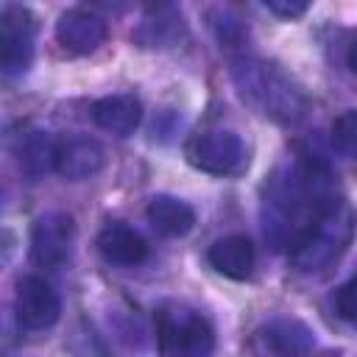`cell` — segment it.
<instances>
[{"label":"cell","instance_id":"9","mask_svg":"<svg viewBox=\"0 0 357 357\" xmlns=\"http://www.w3.org/2000/svg\"><path fill=\"white\" fill-rule=\"evenodd\" d=\"M109 36V25L89 8H67L56 22V39L70 53H92Z\"/></svg>","mask_w":357,"mask_h":357},{"label":"cell","instance_id":"13","mask_svg":"<svg viewBox=\"0 0 357 357\" xmlns=\"http://www.w3.org/2000/svg\"><path fill=\"white\" fill-rule=\"evenodd\" d=\"M206 259L218 273L229 279H245L254 271L257 254H254V243L245 234H226L209 245Z\"/></svg>","mask_w":357,"mask_h":357},{"label":"cell","instance_id":"2","mask_svg":"<svg viewBox=\"0 0 357 357\" xmlns=\"http://www.w3.org/2000/svg\"><path fill=\"white\" fill-rule=\"evenodd\" d=\"M357 234V209L346 198L329 201L290 243V262L296 271L315 273L343 257Z\"/></svg>","mask_w":357,"mask_h":357},{"label":"cell","instance_id":"6","mask_svg":"<svg viewBox=\"0 0 357 357\" xmlns=\"http://www.w3.org/2000/svg\"><path fill=\"white\" fill-rule=\"evenodd\" d=\"M75 245V220L67 212H45L31 229V259L42 268H59Z\"/></svg>","mask_w":357,"mask_h":357},{"label":"cell","instance_id":"3","mask_svg":"<svg viewBox=\"0 0 357 357\" xmlns=\"http://www.w3.org/2000/svg\"><path fill=\"white\" fill-rule=\"evenodd\" d=\"M187 162L201 170V173H209V176H220V178H231V176H240L245 167H248V151H245V142L234 134V131H226V128H215V131H204V134H195L187 148Z\"/></svg>","mask_w":357,"mask_h":357},{"label":"cell","instance_id":"20","mask_svg":"<svg viewBox=\"0 0 357 357\" xmlns=\"http://www.w3.org/2000/svg\"><path fill=\"white\" fill-rule=\"evenodd\" d=\"M349 67H351V73H357V42L349 47Z\"/></svg>","mask_w":357,"mask_h":357},{"label":"cell","instance_id":"7","mask_svg":"<svg viewBox=\"0 0 357 357\" xmlns=\"http://www.w3.org/2000/svg\"><path fill=\"white\" fill-rule=\"evenodd\" d=\"M14 312L25 329H47L61 315L59 293L42 276H22L14 293Z\"/></svg>","mask_w":357,"mask_h":357},{"label":"cell","instance_id":"10","mask_svg":"<svg viewBox=\"0 0 357 357\" xmlns=\"http://www.w3.org/2000/svg\"><path fill=\"white\" fill-rule=\"evenodd\" d=\"M92 114V123L114 137H128L137 131L139 120H142V103L134 98V95H106V98H98L89 109Z\"/></svg>","mask_w":357,"mask_h":357},{"label":"cell","instance_id":"11","mask_svg":"<svg viewBox=\"0 0 357 357\" xmlns=\"http://www.w3.org/2000/svg\"><path fill=\"white\" fill-rule=\"evenodd\" d=\"M262 340L276 357H307L315 349V332L298 318H273L262 326Z\"/></svg>","mask_w":357,"mask_h":357},{"label":"cell","instance_id":"12","mask_svg":"<svg viewBox=\"0 0 357 357\" xmlns=\"http://www.w3.org/2000/svg\"><path fill=\"white\" fill-rule=\"evenodd\" d=\"M98 248H100L103 259H109L112 265H123V268H134L148 259L145 237L126 223H109L98 234Z\"/></svg>","mask_w":357,"mask_h":357},{"label":"cell","instance_id":"5","mask_svg":"<svg viewBox=\"0 0 357 357\" xmlns=\"http://www.w3.org/2000/svg\"><path fill=\"white\" fill-rule=\"evenodd\" d=\"M33 33L36 22L25 6H3L0 11V67L3 75L14 78L28 73L33 61Z\"/></svg>","mask_w":357,"mask_h":357},{"label":"cell","instance_id":"1","mask_svg":"<svg viewBox=\"0 0 357 357\" xmlns=\"http://www.w3.org/2000/svg\"><path fill=\"white\" fill-rule=\"evenodd\" d=\"M231 81L240 98L268 120L293 126L310 109V98L304 95V89L273 61L237 59L231 61Z\"/></svg>","mask_w":357,"mask_h":357},{"label":"cell","instance_id":"4","mask_svg":"<svg viewBox=\"0 0 357 357\" xmlns=\"http://www.w3.org/2000/svg\"><path fill=\"white\" fill-rule=\"evenodd\" d=\"M159 343L165 357H209L215 351V329L195 310L159 312Z\"/></svg>","mask_w":357,"mask_h":357},{"label":"cell","instance_id":"15","mask_svg":"<svg viewBox=\"0 0 357 357\" xmlns=\"http://www.w3.org/2000/svg\"><path fill=\"white\" fill-rule=\"evenodd\" d=\"M148 223L165 237H184L195 226V209L173 195H153L148 201Z\"/></svg>","mask_w":357,"mask_h":357},{"label":"cell","instance_id":"19","mask_svg":"<svg viewBox=\"0 0 357 357\" xmlns=\"http://www.w3.org/2000/svg\"><path fill=\"white\" fill-rule=\"evenodd\" d=\"M265 8H268L271 14H276V17H287V20H293V17H301L310 6H307L304 0H268Z\"/></svg>","mask_w":357,"mask_h":357},{"label":"cell","instance_id":"14","mask_svg":"<svg viewBox=\"0 0 357 357\" xmlns=\"http://www.w3.org/2000/svg\"><path fill=\"white\" fill-rule=\"evenodd\" d=\"M56 151H59V139H53L50 131L28 128L17 142V165L31 181H36L45 173L56 170Z\"/></svg>","mask_w":357,"mask_h":357},{"label":"cell","instance_id":"18","mask_svg":"<svg viewBox=\"0 0 357 357\" xmlns=\"http://www.w3.org/2000/svg\"><path fill=\"white\" fill-rule=\"evenodd\" d=\"M335 307H337V315L346 318V321H357V273L340 284L337 296H335Z\"/></svg>","mask_w":357,"mask_h":357},{"label":"cell","instance_id":"17","mask_svg":"<svg viewBox=\"0 0 357 357\" xmlns=\"http://www.w3.org/2000/svg\"><path fill=\"white\" fill-rule=\"evenodd\" d=\"M329 137H332V148L337 151L340 159L357 162V109L340 112V114L332 120Z\"/></svg>","mask_w":357,"mask_h":357},{"label":"cell","instance_id":"16","mask_svg":"<svg viewBox=\"0 0 357 357\" xmlns=\"http://www.w3.org/2000/svg\"><path fill=\"white\" fill-rule=\"evenodd\" d=\"M184 33V20L176 8L162 6V8H151L142 22L134 31V42L142 47H170L181 39Z\"/></svg>","mask_w":357,"mask_h":357},{"label":"cell","instance_id":"8","mask_svg":"<svg viewBox=\"0 0 357 357\" xmlns=\"http://www.w3.org/2000/svg\"><path fill=\"white\" fill-rule=\"evenodd\" d=\"M106 165V151L95 137L70 134L59 139L56 151V173L67 181H86L98 176Z\"/></svg>","mask_w":357,"mask_h":357}]
</instances>
